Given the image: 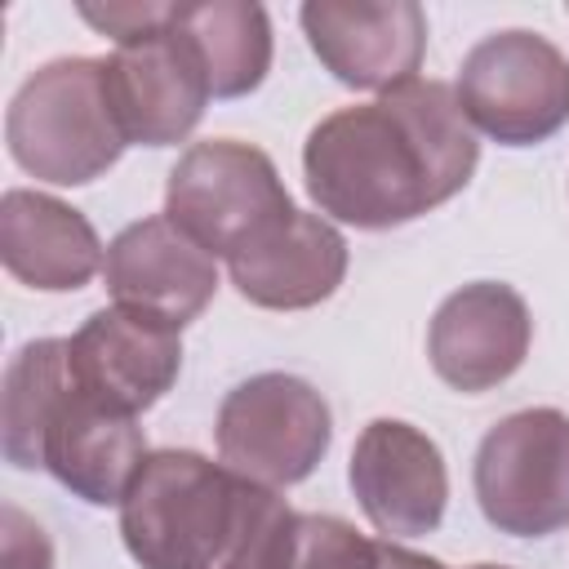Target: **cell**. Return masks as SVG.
<instances>
[{
    "mask_svg": "<svg viewBox=\"0 0 569 569\" xmlns=\"http://www.w3.org/2000/svg\"><path fill=\"white\" fill-rule=\"evenodd\" d=\"M480 164L476 129L445 80H409L338 107L302 142L307 196L360 231L405 227L453 200Z\"/></svg>",
    "mask_w": 569,
    "mask_h": 569,
    "instance_id": "6da1fadb",
    "label": "cell"
},
{
    "mask_svg": "<svg viewBox=\"0 0 569 569\" xmlns=\"http://www.w3.org/2000/svg\"><path fill=\"white\" fill-rule=\"evenodd\" d=\"M298 511L196 449H156L120 502V538L142 569H289Z\"/></svg>",
    "mask_w": 569,
    "mask_h": 569,
    "instance_id": "7a4b0ae2",
    "label": "cell"
},
{
    "mask_svg": "<svg viewBox=\"0 0 569 569\" xmlns=\"http://www.w3.org/2000/svg\"><path fill=\"white\" fill-rule=\"evenodd\" d=\"M4 142L18 169L53 187L102 178L129 147L111 102L102 58H53L36 67L4 116Z\"/></svg>",
    "mask_w": 569,
    "mask_h": 569,
    "instance_id": "3957f363",
    "label": "cell"
},
{
    "mask_svg": "<svg viewBox=\"0 0 569 569\" xmlns=\"http://www.w3.org/2000/svg\"><path fill=\"white\" fill-rule=\"evenodd\" d=\"M293 200L267 151L209 138L191 142L164 182V218L209 258H240L293 218Z\"/></svg>",
    "mask_w": 569,
    "mask_h": 569,
    "instance_id": "277c9868",
    "label": "cell"
},
{
    "mask_svg": "<svg viewBox=\"0 0 569 569\" xmlns=\"http://www.w3.org/2000/svg\"><path fill=\"white\" fill-rule=\"evenodd\" d=\"M453 93L471 129L533 147L569 124V58L538 31H493L462 58Z\"/></svg>",
    "mask_w": 569,
    "mask_h": 569,
    "instance_id": "5b68a950",
    "label": "cell"
},
{
    "mask_svg": "<svg viewBox=\"0 0 569 569\" xmlns=\"http://www.w3.org/2000/svg\"><path fill=\"white\" fill-rule=\"evenodd\" d=\"M476 502L498 533L547 538L569 525V418L520 409L493 422L476 449Z\"/></svg>",
    "mask_w": 569,
    "mask_h": 569,
    "instance_id": "8992f818",
    "label": "cell"
},
{
    "mask_svg": "<svg viewBox=\"0 0 569 569\" xmlns=\"http://www.w3.org/2000/svg\"><path fill=\"white\" fill-rule=\"evenodd\" d=\"M333 436V413L325 396L298 373H258L227 391L213 440L218 458L258 485L307 480Z\"/></svg>",
    "mask_w": 569,
    "mask_h": 569,
    "instance_id": "52a82bcc",
    "label": "cell"
},
{
    "mask_svg": "<svg viewBox=\"0 0 569 569\" xmlns=\"http://www.w3.org/2000/svg\"><path fill=\"white\" fill-rule=\"evenodd\" d=\"M102 71H107L111 116L124 142L138 147L182 142L200 124L213 98L204 58L196 40L173 22V4L160 27H151L129 44H116V53L102 58Z\"/></svg>",
    "mask_w": 569,
    "mask_h": 569,
    "instance_id": "ba28073f",
    "label": "cell"
},
{
    "mask_svg": "<svg viewBox=\"0 0 569 569\" xmlns=\"http://www.w3.org/2000/svg\"><path fill=\"white\" fill-rule=\"evenodd\" d=\"M142 462H147V436L138 418L89 396L67 365V378L40 418L31 471L44 467L62 489H71L93 507H120Z\"/></svg>",
    "mask_w": 569,
    "mask_h": 569,
    "instance_id": "9c48e42d",
    "label": "cell"
},
{
    "mask_svg": "<svg viewBox=\"0 0 569 569\" xmlns=\"http://www.w3.org/2000/svg\"><path fill=\"white\" fill-rule=\"evenodd\" d=\"M347 480L369 525L387 538H422L440 529L449 471L440 445L400 418H373L351 449Z\"/></svg>",
    "mask_w": 569,
    "mask_h": 569,
    "instance_id": "30bf717a",
    "label": "cell"
},
{
    "mask_svg": "<svg viewBox=\"0 0 569 569\" xmlns=\"http://www.w3.org/2000/svg\"><path fill=\"white\" fill-rule=\"evenodd\" d=\"M298 18L311 53L325 62V71H333V80L373 93L418 80L427 53V13L413 0H311Z\"/></svg>",
    "mask_w": 569,
    "mask_h": 569,
    "instance_id": "8fae6325",
    "label": "cell"
},
{
    "mask_svg": "<svg viewBox=\"0 0 569 569\" xmlns=\"http://www.w3.org/2000/svg\"><path fill=\"white\" fill-rule=\"evenodd\" d=\"M533 342L525 298L502 280H476L453 289L427 329V356L440 382L462 396L507 382Z\"/></svg>",
    "mask_w": 569,
    "mask_h": 569,
    "instance_id": "7c38bea8",
    "label": "cell"
},
{
    "mask_svg": "<svg viewBox=\"0 0 569 569\" xmlns=\"http://www.w3.org/2000/svg\"><path fill=\"white\" fill-rule=\"evenodd\" d=\"M71 378L111 409H151L182 369L178 329L133 307H102L67 338Z\"/></svg>",
    "mask_w": 569,
    "mask_h": 569,
    "instance_id": "4fadbf2b",
    "label": "cell"
},
{
    "mask_svg": "<svg viewBox=\"0 0 569 569\" xmlns=\"http://www.w3.org/2000/svg\"><path fill=\"white\" fill-rule=\"evenodd\" d=\"M102 280L116 307H133L173 329H187L218 293L213 258L191 236H182L164 213L129 222L107 244Z\"/></svg>",
    "mask_w": 569,
    "mask_h": 569,
    "instance_id": "5bb4252c",
    "label": "cell"
},
{
    "mask_svg": "<svg viewBox=\"0 0 569 569\" xmlns=\"http://www.w3.org/2000/svg\"><path fill=\"white\" fill-rule=\"evenodd\" d=\"M0 262L27 289L67 293L84 289L102 271L107 249L80 209L44 191L13 187L0 200Z\"/></svg>",
    "mask_w": 569,
    "mask_h": 569,
    "instance_id": "9a60e30c",
    "label": "cell"
},
{
    "mask_svg": "<svg viewBox=\"0 0 569 569\" xmlns=\"http://www.w3.org/2000/svg\"><path fill=\"white\" fill-rule=\"evenodd\" d=\"M244 302L267 311H302L338 293L347 276V240L325 213H293L262 244L227 262Z\"/></svg>",
    "mask_w": 569,
    "mask_h": 569,
    "instance_id": "2e32d148",
    "label": "cell"
},
{
    "mask_svg": "<svg viewBox=\"0 0 569 569\" xmlns=\"http://www.w3.org/2000/svg\"><path fill=\"white\" fill-rule=\"evenodd\" d=\"M173 22L196 40L213 98H244L271 71V22L249 0H200L173 4Z\"/></svg>",
    "mask_w": 569,
    "mask_h": 569,
    "instance_id": "e0dca14e",
    "label": "cell"
},
{
    "mask_svg": "<svg viewBox=\"0 0 569 569\" xmlns=\"http://www.w3.org/2000/svg\"><path fill=\"white\" fill-rule=\"evenodd\" d=\"M67 378V338H36L27 342L9 369H4V391H0V436H4V458L22 471H31V449L40 418L53 400V391Z\"/></svg>",
    "mask_w": 569,
    "mask_h": 569,
    "instance_id": "ac0fdd59",
    "label": "cell"
},
{
    "mask_svg": "<svg viewBox=\"0 0 569 569\" xmlns=\"http://www.w3.org/2000/svg\"><path fill=\"white\" fill-rule=\"evenodd\" d=\"M289 569H378V538L338 516H298Z\"/></svg>",
    "mask_w": 569,
    "mask_h": 569,
    "instance_id": "d6986e66",
    "label": "cell"
},
{
    "mask_svg": "<svg viewBox=\"0 0 569 569\" xmlns=\"http://www.w3.org/2000/svg\"><path fill=\"white\" fill-rule=\"evenodd\" d=\"M0 520H4L0 525V569H53L49 533L27 511H18L9 502Z\"/></svg>",
    "mask_w": 569,
    "mask_h": 569,
    "instance_id": "ffe728a7",
    "label": "cell"
},
{
    "mask_svg": "<svg viewBox=\"0 0 569 569\" xmlns=\"http://www.w3.org/2000/svg\"><path fill=\"white\" fill-rule=\"evenodd\" d=\"M80 18L93 31L111 36L116 44H129L151 27H160L169 18V4H80Z\"/></svg>",
    "mask_w": 569,
    "mask_h": 569,
    "instance_id": "44dd1931",
    "label": "cell"
},
{
    "mask_svg": "<svg viewBox=\"0 0 569 569\" xmlns=\"http://www.w3.org/2000/svg\"><path fill=\"white\" fill-rule=\"evenodd\" d=\"M378 569H449V565H440L436 556H422V551H409V547L382 538L378 542Z\"/></svg>",
    "mask_w": 569,
    "mask_h": 569,
    "instance_id": "7402d4cb",
    "label": "cell"
},
{
    "mask_svg": "<svg viewBox=\"0 0 569 569\" xmlns=\"http://www.w3.org/2000/svg\"><path fill=\"white\" fill-rule=\"evenodd\" d=\"M471 569H507V565H471Z\"/></svg>",
    "mask_w": 569,
    "mask_h": 569,
    "instance_id": "603a6c76",
    "label": "cell"
}]
</instances>
